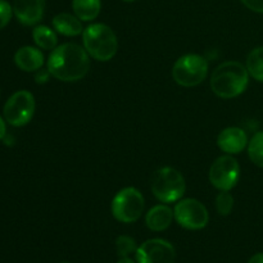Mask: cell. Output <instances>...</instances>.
Returning a JSON list of instances; mask_svg holds the SVG:
<instances>
[{
    "label": "cell",
    "mask_w": 263,
    "mask_h": 263,
    "mask_svg": "<svg viewBox=\"0 0 263 263\" xmlns=\"http://www.w3.org/2000/svg\"><path fill=\"white\" fill-rule=\"evenodd\" d=\"M48 69L59 81H79L89 73L90 55L85 48L77 44H62L51 50L48 58Z\"/></svg>",
    "instance_id": "1"
},
{
    "label": "cell",
    "mask_w": 263,
    "mask_h": 263,
    "mask_svg": "<svg viewBox=\"0 0 263 263\" xmlns=\"http://www.w3.org/2000/svg\"><path fill=\"white\" fill-rule=\"evenodd\" d=\"M249 72L240 62L229 61L221 63L211 76V89L222 99H233L246 91Z\"/></svg>",
    "instance_id": "2"
},
{
    "label": "cell",
    "mask_w": 263,
    "mask_h": 263,
    "mask_svg": "<svg viewBox=\"0 0 263 263\" xmlns=\"http://www.w3.org/2000/svg\"><path fill=\"white\" fill-rule=\"evenodd\" d=\"M85 50L91 58L99 62H108L116 55L118 40L115 31L104 23H92L82 32Z\"/></svg>",
    "instance_id": "3"
},
{
    "label": "cell",
    "mask_w": 263,
    "mask_h": 263,
    "mask_svg": "<svg viewBox=\"0 0 263 263\" xmlns=\"http://www.w3.org/2000/svg\"><path fill=\"white\" fill-rule=\"evenodd\" d=\"M185 179L177 170L172 167H162L154 174L152 181V192L162 203H176L185 194Z\"/></svg>",
    "instance_id": "4"
},
{
    "label": "cell",
    "mask_w": 263,
    "mask_h": 263,
    "mask_svg": "<svg viewBox=\"0 0 263 263\" xmlns=\"http://www.w3.org/2000/svg\"><path fill=\"white\" fill-rule=\"evenodd\" d=\"M208 74V62L199 54H186L175 62L172 77L184 87H194L202 84Z\"/></svg>",
    "instance_id": "5"
},
{
    "label": "cell",
    "mask_w": 263,
    "mask_h": 263,
    "mask_svg": "<svg viewBox=\"0 0 263 263\" xmlns=\"http://www.w3.org/2000/svg\"><path fill=\"white\" fill-rule=\"evenodd\" d=\"M144 197L135 187H125L115 195L112 200L113 217L123 223L136 222L144 211Z\"/></svg>",
    "instance_id": "6"
},
{
    "label": "cell",
    "mask_w": 263,
    "mask_h": 263,
    "mask_svg": "<svg viewBox=\"0 0 263 263\" xmlns=\"http://www.w3.org/2000/svg\"><path fill=\"white\" fill-rule=\"evenodd\" d=\"M35 98L27 90L14 92L4 105V118L14 127L27 125L35 113Z\"/></svg>",
    "instance_id": "7"
},
{
    "label": "cell",
    "mask_w": 263,
    "mask_h": 263,
    "mask_svg": "<svg viewBox=\"0 0 263 263\" xmlns=\"http://www.w3.org/2000/svg\"><path fill=\"white\" fill-rule=\"evenodd\" d=\"M174 215L177 223L187 230L204 229L210 221V215L204 204L193 198L180 199L176 202Z\"/></svg>",
    "instance_id": "8"
},
{
    "label": "cell",
    "mask_w": 263,
    "mask_h": 263,
    "mask_svg": "<svg viewBox=\"0 0 263 263\" xmlns=\"http://www.w3.org/2000/svg\"><path fill=\"white\" fill-rule=\"evenodd\" d=\"M240 166L231 156H221L212 163L210 170V181L220 192H230L238 184Z\"/></svg>",
    "instance_id": "9"
},
{
    "label": "cell",
    "mask_w": 263,
    "mask_h": 263,
    "mask_svg": "<svg viewBox=\"0 0 263 263\" xmlns=\"http://www.w3.org/2000/svg\"><path fill=\"white\" fill-rule=\"evenodd\" d=\"M175 257L174 246L163 239H149L136 251L138 263H174Z\"/></svg>",
    "instance_id": "10"
},
{
    "label": "cell",
    "mask_w": 263,
    "mask_h": 263,
    "mask_svg": "<svg viewBox=\"0 0 263 263\" xmlns=\"http://www.w3.org/2000/svg\"><path fill=\"white\" fill-rule=\"evenodd\" d=\"M45 0H14L13 12L25 26H33L43 20Z\"/></svg>",
    "instance_id": "11"
},
{
    "label": "cell",
    "mask_w": 263,
    "mask_h": 263,
    "mask_svg": "<svg viewBox=\"0 0 263 263\" xmlns=\"http://www.w3.org/2000/svg\"><path fill=\"white\" fill-rule=\"evenodd\" d=\"M217 145L228 154H239L248 145V136L240 127H228L220 133Z\"/></svg>",
    "instance_id": "12"
},
{
    "label": "cell",
    "mask_w": 263,
    "mask_h": 263,
    "mask_svg": "<svg viewBox=\"0 0 263 263\" xmlns=\"http://www.w3.org/2000/svg\"><path fill=\"white\" fill-rule=\"evenodd\" d=\"M14 63L25 72H36L44 66V54L35 46H23L14 54Z\"/></svg>",
    "instance_id": "13"
},
{
    "label": "cell",
    "mask_w": 263,
    "mask_h": 263,
    "mask_svg": "<svg viewBox=\"0 0 263 263\" xmlns=\"http://www.w3.org/2000/svg\"><path fill=\"white\" fill-rule=\"evenodd\" d=\"M174 218V211L168 205L158 204L146 213L145 223L152 231H163L170 228Z\"/></svg>",
    "instance_id": "14"
},
{
    "label": "cell",
    "mask_w": 263,
    "mask_h": 263,
    "mask_svg": "<svg viewBox=\"0 0 263 263\" xmlns=\"http://www.w3.org/2000/svg\"><path fill=\"white\" fill-rule=\"evenodd\" d=\"M53 27L58 33L64 36H77L84 32L82 21L69 13H59L53 18Z\"/></svg>",
    "instance_id": "15"
},
{
    "label": "cell",
    "mask_w": 263,
    "mask_h": 263,
    "mask_svg": "<svg viewBox=\"0 0 263 263\" xmlns=\"http://www.w3.org/2000/svg\"><path fill=\"white\" fill-rule=\"evenodd\" d=\"M72 8L76 17L84 22L94 21L102 9L100 0H72Z\"/></svg>",
    "instance_id": "16"
},
{
    "label": "cell",
    "mask_w": 263,
    "mask_h": 263,
    "mask_svg": "<svg viewBox=\"0 0 263 263\" xmlns=\"http://www.w3.org/2000/svg\"><path fill=\"white\" fill-rule=\"evenodd\" d=\"M32 37L36 45L44 50H53L58 46V37L48 26H36L32 31Z\"/></svg>",
    "instance_id": "17"
},
{
    "label": "cell",
    "mask_w": 263,
    "mask_h": 263,
    "mask_svg": "<svg viewBox=\"0 0 263 263\" xmlns=\"http://www.w3.org/2000/svg\"><path fill=\"white\" fill-rule=\"evenodd\" d=\"M246 67L254 80L263 82V46L253 49L249 53Z\"/></svg>",
    "instance_id": "18"
},
{
    "label": "cell",
    "mask_w": 263,
    "mask_h": 263,
    "mask_svg": "<svg viewBox=\"0 0 263 263\" xmlns=\"http://www.w3.org/2000/svg\"><path fill=\"white\" fill-rule=\"evenodd\" d=\"M248 154L256 166L263 168V131L257 133L251 139L248 144Z\"/></svg>",
    "instance_id": "19"
},
{
    "label": "cell",
    "mask_w": 263,
    "mask_h": 263,
    "mask_svg": "<svg viewBox=\"0 0 263 263\" xmlns=\"http://www.w3.org/2000/svg\"><path fill=\"white\" fill-rule=\"evenodd\" d=\"M116 248H117V254L121 258L128 257L131 253H136V251H138L135 240L127 235L118 236L117 240H116Z\"/></svg>",
    "instance_id": "20"
},
{
    "label": "cell",
    "mask_w": 263,
    "mask_h": 263,
    "mask_svg": "<svg viewBox=\"0 0 263 263\" xmlns=\"http://www.w3.org/2000/svg\"><path fill=\"white\" fill-rule=\"evenodd\" d=\"M234 208V197L230 192L222 190L216 197V210L221 216L230 215Z\"/></svg>",
    "instance_id": "21"
},
{
    "label": "cell",
    "mask_w": 263,
    "mask_h": 263,
    "mask_svg": "<svg viewBox=\"0 0 263 263\" xmlns=\"http://www.w3.org/2000/svg\"><path fill=\"white\" fill-rule=\"evenodd\" d=\"M13 14V8L5 0H0V30L5 27L9 23Z\"/></svg>",
    "instance_id": "22"
},
{
    "label": "cell",
    "mask_w": 263,
    "mask_h": 263,
    "mask_svg": "<svg viewBox=\"0 0 263 263\" xmlns=\"http://www.w3.org/2000/svg\"><path fill=\"white\" fill-rule=\"evenodd\" d=\"M248 9L256 13H263V0H241Z\"/></svg>",
    "instance_id": "23"
},
{
    "label": "cell",
    "mask_w": 263,
    "mask_h": 263,
    "mask_svg": "<svg viewBox=\"0 0 263 263\" xmlns=\"http://www.w3.org/2000/svg\"><path fill=\"white\" fill-rule=\"evenodd\" d=\"M49 76H51V74H50V72H49L48 68L46 69L40 68L39 71H36V76H35L36 82H37V84H44V82L48 81Z\"/></svg>",
    "instance_id": "24"
},
{
    "label": "cell",
    "mask_w": 263,
    "mask_h": 263,
    "mask_svg": "<svg viewBox=\"0 0 263 263\" xmlns=\"http://www.w3.org/2000/svg\"><path fill=\"white\" fill-rule=\"evenodd\" d=\"M248 263H263V253H257L249 259Z\"/></svg>",
    "instance_id": "25"
},
{
    "label": "cell",
    "mask_w": 263,
    "mask_h": 263,
    "mask_svg": "<svg viewBox=\"0 0 263 263\" xmlns=\"http://www.w3.org/2000/svg\"><path fill=\"white\" fill-rule=\"evenodd\" d=\"M5 133H7V126H5L4 120L0 117V140L5 136Z\"/></svg>",
    "instance_id": "26"
},
{
    "label": "cell",
    "mask_w": 263,
    "mask_h": 263,
    "mask_svg": "<svg viewBox=\"0 0 263 263\" xmlns=\"http://www.w3.org/2000/svg\"><path fill=\"white\" fill-rule=\"evenodd\" d=\"M118 263H135V262H134L131 258H128V257H123V258H121L120 261H118Z\"/></svg>",
    "instance_id": "27"
},
{
    "label": "cell",
    "mask_w": 263,
    "mask_h": 263,
    "mask_svg": "<svg viewBox=\"0 0 263 263\" xmlns=\"http://www.w3.org/2000/svg\"><path fill=\"white\" fill-rule=\"evenodd\" d=\"M123 2H127V3H133V2H135V0H123Z\"/></svg>",
    "instance_id": "28"
},
{
    "label": "cell",
    "mask_w": 263,
    "mask_h": 263,
    "mask_svg": "<svg viewBox=\"0 0 263 263\" xmlns=\"http://www.w3.org/2000/svg\"><path fill=\"white\" fill-rule=\"evenodd\" d=\"M62 263H68V262H62Z\"/></svg>",
    "instance_id": "29"
}]
</instances>
